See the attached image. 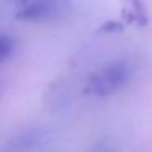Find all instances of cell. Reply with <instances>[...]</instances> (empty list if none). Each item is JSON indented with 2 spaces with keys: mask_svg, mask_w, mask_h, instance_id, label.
Returning <instances> with one entry per match:
<instances>
[{
  "mask_svg": "<svg viewBox=\"0 0 152 152\" xmlns=\"http://www.w3.org/2000/svg\"><path fill=\"white\" fill-rule=\"evenodd\" d=\"M131 70L132 67L126 59L113 61L90 75L85 87V93L95 96L111 95L128 83L129 77H131Z\"/></svg>",
  "mask_w": 152,
  "mask_h": 152,
  "instance_id": "cell-1",
  "label": "cell"
},
{
  "mask_svg": "<svg viewBox=\"0 0 152 152\" xmlns=\"http://www.w3.org/2000/svg\"><path fill=\"white\" fill-rule=\"evenodd\" d=\"M66 8V0H31L18 13V18L26 21H44L61 15Z\"/></svg>",
  "mask_w": 152,
  "mask_h": 152,
  "instance_id": "cell-2",
  "label": "cell"
},
{
  "mask_svg": "<svg viewBox=\"0 0 152 152\" xmlns=\"http://www.w3.org/2000/svg\"><path fill=\"white\" fill-rule=\"evenodd\" d=\"M13 54V39L4 34L0 38V56H2V61H7L8 57Z\"/></svg>",
  "mask_w": 152,
  "mask_h": 152,
  "instance_id": "cell-3",
  "label": "cell"
}]
</instances>
